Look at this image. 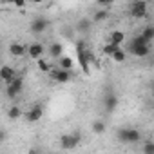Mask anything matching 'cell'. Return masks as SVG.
I'll list each match as a JSON object with an SVG mask.
<instances>
[{
    "instance_id": "cell-1",
    "label": "cell",
    "mask_w": 154,
    "mask_h": 154,
    "mask_svg": "<svg viewBox=\"0 0 154 154\" xmlns=\"http://www.w3.org/2000/svg\"><path fill=\"white\" fill-rule=\"evenodd\" d=\"M141 138L140 131L136 129H120L118 131V140L120 141H125V143H138Z\"/></svg>"
},
{
    "instance_id": "cell-2",
    "label": "cell",
    "mask_w": 154,
    "mask_h": 154,
    "mask_svg": "<svg viewBox=\"0 0 154 154\" xmlns=\"http://www.w3.org/2000/svg\"><path fill=\"white\" fill-rule=\"evenodd\" d=\"M80 140H82V136H80V132H74V134H63L62 138H60V145H62V149H74L76 145L80 143Z\"/></svg>"
},
{
    "instance_id": "cell-3",
    "label": "cell",
    "mask_w": 154,
    "mask_h": 154,
    "mask_svg": "<svg viewBox=\"0 0 154 154\" xmlns=\"http://www.w3.org/2000/svg\"><path fill=\"white\" fill-rule=\"evenodd\" d=\"M147 8H149V4L145 0H136L131 6V15L134 18H143V17H147Z\"/></svg>"
},
{
    "instance_id": "cell-4",
    "label": "cell",
    "mask_w": 154,
    "mask_h": 154,
    "mask_svg": "<svg viewBox=\"0 0 154 154\" xmlns=\"http://www.w3.org/2000/svg\"><path fill=\"white\" fill-rule=\"evenodd\" d=\"M22 87H24V80L20 78V76H15V78L8 84V89H6V94L9 96V98H15L20 91H22Z\"/></svg>"
},
{
    "instance_id": "cell-5",
    "label": "cell",
    "mask_w": 154,
    "mask_h": 154,
    "mask_svg": "<svg viewBox=\"0 0 154 154\" xmlns=\"http://www.w3.org/2000/svg\"><path fill=\"white\" fill-rule=\"evenodd\" d=\"M49 74H51V78L54 82H58V84H67L71 80V72L69 71H63V69H51Z\"/></svg>"
},
{
    "instance_id": "cell-6",
    "label": "cell",
    "mask_w": 154,
    "mask_h": 154,
    "mask_svg": "<svg viewBox=\"0 0 154 154\" xmlns=\"http://www.w3.org/2000/svg\"><path fill=\"white\" fill-rule=\"evenodd\" d=\"M44 54V45L40 42H33L27 45V56L29 58H35V60H40Z\"/></svg>"
},
{
    "instance_id": "cell-7",
    "label": "cell",
    "mask_w": 154,
    "mask_h": 154,
    "mask_svg": "<svg viewBox=\"0 0 154 154\" xmlns=\"http://www.w3.org/2000/svg\"><path fill=\"white\" fill-rule=\"evenodd\" d=\"M15 76H17V72H15V69L11 65H2V67H0V82L9 84Z\"/></svg>"
},
{
    "instance_id": "cell-8",
    "label": "cell",
    "mask_w": 154,
    "mask_h": 154,
    "mask_svg": "<svg viewBox=\"0 0 154 154\" xmlns=\"http://www.w3.org/2000/svg\"><path fill=\"white\" fill-rule=\"evenodd\" d=\"M9 54L15 56V58H20L24 54H27V45L26 44H20V42H15L9 45Z\"/></svg>"
},
{
    "instance_id": "cell-9",
    "label": "cell",
    "mask_w": 154,
    "mask_h": 154,
    "mask_svg": "<svg viewBox=\"0 0 154 154\" xmlns=\"http://www.w3.org/2000/svg\"><path fill=\"white\" fill-rule=\"evenodd\" d=\"M42 116H44V109H42L40 105H35L31 111L26 112V118H27V122H31V123H33V122H38Z\"/></svg>"
},
{
    "instance_id": "cell-10",
    "label": "cell",
    "mask_w": 154,
    "mask_h": 154,
    "mask_svg": "<svg viewBox=\"0 0 154 154\" xmlns=\"http://www.w3.org/2000/svg\"><path fill=\"white\" fill-rule=\"evenodd\" d=\"M129 51H131L134 56L143 58V56H147V54L150 53V45H129Z\"/></svg>"
},
{
    "instance_id": "cell-11",
    "label": "cell",
    "mask_w": 154,
    "mask_h": 154,
    "mask_svg": "<svg viewBox=\"0 0 154 154\" xmlns=\"http://www.w3.org/2000/svg\"><path fill=\"white\" fill-rule=\"evenodd\" d=\"M47 26H49V22H47L45 18H35L33 24H31V29H33L35 33H44V31L47 29Z\"/></svg>"
},
{
    "instance_id": "cell-12",
    "label": "cell",
    "mask_w": 154,
    "mask_h": 154,
    "mask_svg": "<svg viewBox=\"0 0 154 154\" xmlns=\"http://www.w3.org/2000/svg\"><path fill=\"white\" fill-rule=\"evenodd\" d=\"M123 42H125V33H122V31H112V33H111V40H109V44L122 45Z\"/></svg>"
},
{
    "instance_id": "cell-13",
    "label": "cell",
    "mask_w": 154,
    "mask_h": 154,
    "mask_svg": "<svg viewBox=\"0 0 154 154\" xmlns=\"http://www.w3.org/2000/svg\"><path fill=\"white\" fill-rule=\"evenodd\" d=\"M141 38H143L147 44H150V42L154 40V27H152V26H147V27L141 31Z\"/></svg>"
},
{
    "instance_id": "cell-14",
    "label": "cell",
    "mask_w": 154,
    "mask_h": 154,
    "mask_svg": "<svg viewBox=\"0 0 154 154\" xmlns=\"http://www.w3.org/2000/svg\"><path fill=\"white\" fill-rule=\"evenodd\" d=\"M49 53H51L53 58H62V56H63V47H62V44H53L51 49H49Z\"/></svg>"
},
{
    "instance_id": "cell-15",
    "label": "cell",
    "mask_w": 154,
    "mask_h": 154,
    "mask_svg": "<svg viewBox=\"0 0 154 154\" xmlns=\"http://www.w3.org/2000/svg\"><path fill=\"white\" fill-rule=\"evenodd\" d=\"M60 69H63V71H71V69H72V58H69V56H62V58H60Z\"/></svg>"
},
{
    "instance_id": "cell-16",
    "label": "cell",
    "mask_w": 154,
    "mask_h": 154,
    "mask_svg": "<svg viewBox=\"0 0 154 154\" xmlns=\"http://www.w3.org/2000/svg\"><path fill=\"white\" fill-rule=\"evenodd\" d=\"M8 116H9L11 120H18V118L22 116V109H20L18 105H13V107L8 111Z\"/></svg>"
},
{
    "instance_id": "cell-17",
    "label": "cell",
    "mask_w": 154,
    "mask_h": 154,
    "mask_svg": "<svg viewBox=\"0 0 154 154\" xmlns=\"http://www.w3.org/2000/svg\"><path fill=\"white\" fill-rule=\"evenodd\" d=\"M118 49H120V45H114V44H105V45H103V54H105V56H112Z\"/></svg>"
},
{
    "instance_id": "cell-18",
    "label": "cell",
    "mask_w": 154,
    "mask_h": 154,
    "mask_svg": "<svg viewBox=\"0 0 154 154\" xmlns=\"http://www.w3.org/2000/svg\"><path fill=\"white\" fill-rule=\"evenodd\" d=\"M125 56H127V54H125V51L120 47V49H118V51H116V53H114L111 58H112L114 62H123V60H125Z\"/></svg>"
},
{
    "instance_id": "cell-19",
    "label": "cell",
    "mask_w": 154,
    "mask_h": 154,
    "mask_svg": "<svg viewBox=\"0 0 154 154\" xmlns=\"http://www.w3.org/2000/svg\"><path fill=\"white\" fill-rule=\"evenodd\" d=\"M116 103H118L116 96H109V98L105 100V109H107V111H112V109L116 107Z\"/></svg>"
},
{
    "instance_id": "cell-20",
    "label": "cell",
    "mask_w": 154,
    "mask_h": 154,
    "mask_svg": "<svg viewBox=\"0 0 154 154\" xmlns=\"http://www.w3.org/2000/svg\"><path fill=\"white\" fill-rule=\"evenodd\" d=\"M143 152L145 154H154V143L149 140V141H145V145H143Z\"/></svg>"
},
{
    "instance_id": "cell-21",
    "label": "cell",
    "mask_w": 154,
    "mask_h": 154,
    "mask_svg": "<svg viewBox=\"0 0 154 154\" xmlns=\"http://www.w3.org/2000/svg\"><path fill=\"white\" fill-rule=\"evenodd\" d=\"M38 67H40V71H42V72H49V71H51V67H49V63H47L45 60H42V58L38 60Z\"/></svg>"
},
{
    "instance_id": "cell-22",
    "label": "cell",
    "mask_w": 154,
    "mask_h": 154,
    "mask_svg": "<svg viewBox=\"0 0 154 154\" xmlns=\"http://www.w3.org/2000/svg\"><path fill=\"white\" fill-rule=\"evenodd\" d=\"M93 129H94V132H98V134H102V132L105 131V123H103V122H94V125H93Z\"/></svg>"
},
{
    "instance_id": "cell-23",
    "label": "cell",
    "mask_w": 154,
    "mask_h": 154,
    "mask_svg": "<svg viewBox=\"0 0 154 154\" xmlns=\"http://www.w3.org/2000/svg\"><path fill=\"white\" fill-rule=\"evenodd\" d=\"M107 18V11H98L94 15V20H105Z\"/></svg>"
},
{
    "instance_id": "cell-24",
    "label": "cell",
    "mask_w": 154,
    "mask_h": 154,
    "mask_svg": "<svg viewBox=\"0 0 154 154\" xmlns=\"http://www.w3.org/2000/svg\"><path fill=\"white\" fill-rule=\"evenodd\" d=\"M0 49H2V42H0Z\"/></svg>"
}]
</instances>
